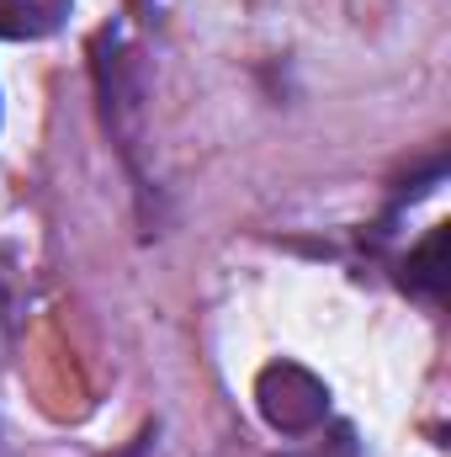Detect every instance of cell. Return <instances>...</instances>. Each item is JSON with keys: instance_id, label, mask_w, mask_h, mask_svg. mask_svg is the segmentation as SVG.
<instances>
[{"instance_id": "obj_1", "label": "cell", "mask_w": 451, "mask_h": 457, "mask_svg": "<svg viewBox=\"0 0 451 457\" xmlns=\"http://www.w3.org/2000/svg\"><path fill=\"white\" fill-rule=\"evenodd\" d=\"M255 410L282 436H308L330 420V388L298 361H271L255 378Z\"/></svg>"}, {"instance_id": "obj_2", "label": "cell", "mask_w": 451, "mask_h": 457, "mask_svg": "<svg viewBox=\"0 0 451 457\" xmlns=\"http://www.w3.org/2000/svg\"><path fill=\"white\" fill-rule=\"evenodd\" d=\"M447 250H451V224H436L414 250H409V261H404V287L409 293H420V298H430V303H441L447 298V282H451V266H447Z\"/></svg>"}, {"instance_id": "obj_3", "label": "cell", "mask_w": 451, "mask_h": 457, "mask_svg": "<svg viewBox=\"0 0 451 457\" xmlns=\"http://www.w3.org/2000/svg\"><path fill=\"white\" fill-rule=\"evenodd\" d=\"M70 16V0H0V37H48Z\"/></svg>"}]
</instances>
